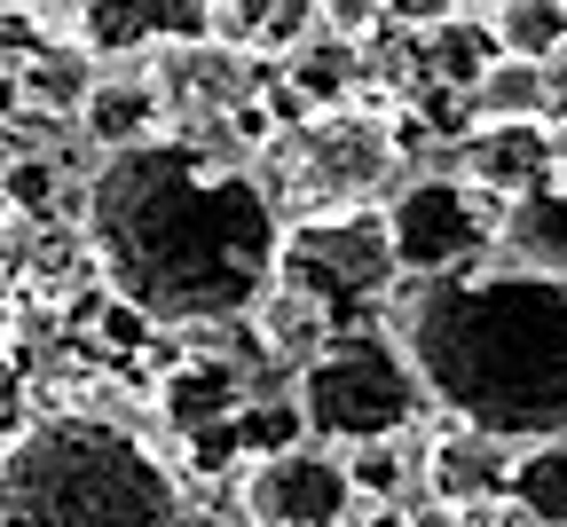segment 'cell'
Listing matches in <instances>:
<instances>
[{
  "label": "cell",
  "instance_id": "obj_1",
  "mask_svg": "<svg viewBox=\"0 0 567 527\" xmlns=\"http://www.w3.org/2000/svg\"><path fill=\"white\" fill-rule=\"evenodd\" d=\"M80 229L126 308H142L158 331H205L245 323L252 299L276 283L284 205L237 149L166 126L95 158L80 189Z\"/></svg>",
  "mask_w": 567,
  "mask_h": 527
},
{
  "label": "cell",
  "instance_id": "obj_2",
  "mask_svg": "<svg viewBox=\"0 0 567 527\" xmlns=\"http://www.w3.org/2000/svg\"><path fill=\"white\" fill-rule=\"evenodd\" d=\"M425 402L496 441L567 433V283L520 260L402 276L394 323Z\"/></svg>",
  "mask_w": 567,
  "mask_h": 527
},
{
  "label": "cell",
  "instance_id": "obj_3",
  "mask_svg": "<svg viewBox=\"0 0 567 527\" xmlns=\"http://www.w3.org/2000/svg\"><path fill=\"white\" fill-rule=\"evenodd\" d=\"M182 473L118 417L55 410L0 448V527H182Z\"/></svg>",
  "mask_w": 567,
  "mask_h": 527
},
{
  "label": "cell",
  "instance_id": "obj_4",
  "mask_svg": "<svg viewBox=\"0 0 567 527\" xmlns=\"http://www.w3.org/2000/svg\"><path fill=\"white\" fill-rule=\"evenodd\" d=\"M394 174H402V142H394V118H379L371 103H339V111H308L300 126H276L260 166L284 220L379 205Z\"/></svg>",
  "mask_w": 567,
  "mask_h": 527
},
{
  "label": "cell",
  "instance_id": "obj_5",
  "mask_svg": "<svg viewBox=\"0 0 567 527\" xmlns=\"http://www.w3.org/2000/svg\"><path fill=\"white\" fill-rule=\"evenodd\" d=\"M292 402L308 417V441L354 448V441H394L425 417V386L386 323H347L331 331L300 370H292Z\"/></svg>",
  "mask_w": 567,
  "mask_h": 527
},
{
  "label": "cell",
  "instance_id": "obj_6",
  "mask_svg": "<svg viewBox=\"0 0 567 527\" xmlns=\"http://www.w3.org/2000/svg\"><path fill=\"white\" fill-rule=\"evenodd\" d=\"M276 276L300 283L308 299H323V316L347 323H379V308L394 299L402 268L386 245V205H354V213H316V220H284V252Z\"/></svg>",
  "mask_w": 567,
  "mask_h": 527
},
{
  "label": "cell",
  "instance_id": "obj_7",
  "mask_svg": "<svg viewBox=\"0 0 567 527\" xmlns=\"http://www.w3.org/2000/svg\"><path fill=\"white\" fill-rule=\"evenodd\" d=\"M505 205L481 197L465 174H417L386 197V245L402 276H457L496 252Z\"/></svg>",
  "mask_w": 567,
  "mask_h": 527
},
{
  "label": "cell",
  "instance_id": "obj_8",
  "mask_svg": "<svg viewBox=\"0 0 567 527\" xmlns=\"http://www.w3.org/2000/svg\"><path fill=\"white\" fill-rule=\"evenodd\" d=\"M237 504L252 527H347L354 512V480H347V457L331 441H292L276 457H252L237 465Z\"/></svg>",
  "mask_w": 567,
  "mask_h": 527
},
{
  "label": "cell",
  "instance_id": "obj_9",
  "mask_svg": "<svg viewBox=\"0 0 567 527\" xmlns=\"http://www.w3.org/2000/svg\"><path fill=\"white\" fill-rule=\"evenodd\" d=\"M450 174H465L496 205H513L551 182V126L544 118H481L450 142Z\"/></svg>",
  "mask_w": 567,
  "mask_h": 527
},
{
  "label": "cell",
  "instance_id": "obj_10",
  "mask_svg": "<svg viewBox=\"0 0 567 527\" xmlns=\"http://www.w3.org/2000/svg\"><path fill=\"white\" fill-rule=\"evenodd\" d=\"M513 457H520V441H496V433L450 417L442 441L425 448V488H434V504H450V512L505 504V488H513Z\"/></svg>",
  "mask_w": 567,
  "mask_h": 527
},
{
  "label": "cell",
  "instance_id": "obj_11",
  "mask_svg": "<svg viewBox=\"0 0 567 527\" xmlns=\"http://www.w3.org/2000/svg\"><path fill=\"white\" fill-rule=\"evenodd\" d=\"M237 410H245L237 362H221V354H174V362H166V379H158V417H166L182 441L221 433Z\"/></svg>",
  "mask_w": 567,
  "mask_h": 527
},
{
  "label": "cell",
  "instance_id": "obj_12",
  "mask_svg": "<svg viewBox=\"0 0 567 527\" xmlns=\"http://www.w3.org/2000/svg\"><path fill=\"white\" fill-rule=\"evenodd\" d=\"M205 32V0H87L80 40L95 55H142L166 40H197Z\"/></svg>",
  "mask_w": 567,
  "mask_h": 527
},
{
  "label": "cell",
  "instance_id": "obj_13",
  "mask_svg": "<svg viewBox=\"0 0 567 527\" xmlns=\"http://www.w3.org/2000/svg\"><path fill=\"white\" fill-rule=\"evenodd\" d=\"M284 87H292L308 111H339V103H363V40H347L331 24H316L300 48L276 55Z\"/></svg>",
  "mask_w": 567,
  "mask_h": 527
},
{
  "label": "cell",
  "instance_id": "obj_14",
  "mask_svg": "<svg viewBox=\"0 0 567 527\" xmlns=\"http://www.w3.org/2000/svg\"><path fill=\"white\" fill-rule=\"evenodd\" d=\"M71 126H80V134L95 142V158H103V149H126V142L166 134V103H158V87L142 80V71H103Z\"/></svg>",
  "mask_w": 567,
  "mask_h": 527
},
{
  "label": "cell",
  "instance_id": "obj_15",
  "mask_svg": "<svg viewBox=\"0 0 567 527\" xmlns=\"http://www.w3.org/2000/svg\"><path fill=\"white\" fill-rule=\"evenodd\" d=\"M205 32L260 63V55H284L316 32V0H205Z\"/></svg>",
  "mask_w": 567,
  "mask_h": 527
},
{
  "label": "cell",
  "instance_id": "obj_16",
  "mask_svg": "<svg viewBox=\"0 0 567 527\" xmlns=\"http://www.w3.org/2000/svg\"><path fill=\"white\" fill-rule=\"evenodd\" d=\"M496 260H520V268H544L567 283V197L544 182L528 197L505 205V229H496Z\"/></svg>",
  "mask_w": 567,
  "mask_h": 527
},
{
  "label": "cell",
  "instance_id": "obj_17",
  "mask_svg": "<svg viewBox=\"0 0 567 527\" xmlns=\"http://www.w3.org/2000/svg\"><path fill=\"white\" fill-rule=\"evenodd\" d=\"M245 323H252V339H260L276 362H292V370H300V362H308V354L339 331V323L323 316V299H308L300 283H284V276L252 299V316H245Z\"/></svg>",
  "mask_w": 567,
  "mask_h": 527
},
{
  "label": "cell",
  "instance_id": "obj_18",
  "mask_svg": "<svg viewBox=\"0 0 567 527\" xmlns=\"http://www.w3.org/2000/svg\"><path fill=\"white\" fill-rule=\"evenodd\" d=\"M103 80V55L87 40H55V48H32L24 71H17V95H32V111L48 118H80L87 87Z\"/></svg>",
  "mask_w": 567,
  "mask_h": 527
},
{
  "label": "cell",
  "instance_id": "obj_19",
  "mask_svg": "<svg viewBox=\"0 0 567 527\" xmlns=\"http://www.w3.org/2000/svg\"><path fill=\"white\" fill-rule=\"evenodd\" d=\"M505 55L496 48V24L488 17H450V24H434V32H417V80H442V87H473L481 71Z\"/></svg>",
  "mask_w": 567,
  "mask_h": 527
},
{
  "label": "cell",
  "instance_id": "obj_20",
  "mask_svg": "<svg viewBox=\"0 0 567 527\" xmlns=\"http://www.w3.org/2000/svg\"><path fill=\"white\" fill-rule=\"evenodd\" d=\"M505 504H513L528 527H567V433L520 448V457H513V488H505Z\"/></svg>",
  "mask_w": 567,
  "mask_h": 527
},
{
  "label": "cell",
  "instance_id": "obj_21",
  "mask_svg": "<svg viewBox=\"0 0 567 527\" xmlns=\"http://www.w3.org/2000/svg\"><path fill=\"white\" fill-rule=\"evenodd\" d=\"M465 95H473V126H481V118H544V111H551V63L496 55Z\"/></svg>",
  "mask_w": 567,
  "mask_h": 527
},
{
  "label": "cell",
  "instance_id": "obj_22",
  "mask_svg": "<svg viewBox=\"0 0 567 527\" xmlns=\"http://www.w3.org/2000/svg\"><path fill=\"white\" fill-rule=\"evenodd\" d=\"M488 24H496V48L505 55H528V63L567 55V0H496Z\"/></svg>",
  "mask_w": 567,
  "mask_h": 527
},
{
  "label": "cell",
  "instance_id": "obj_23",
  "mask_svg": "<svg viewBox=\"0 0 567 527\" xmlns=\"http://www.w3.org/2000/svg\"><path fill=\"white\" fill-rule=\"evenodd\" d=\"M339 457H347L354 496H394V488L410 480V465H402V433H394V441H354V448H339Z\"/></svg>",
  "mask_w": 567,
  "mask_h": 527
},
{
  "label": "cell",
  "instance_id": "obj_24",
  "mask_svg": "<svg viewBox=\"0 0 567 527\" xmlns=\"http://www.w3.org/2000/svg\"><path fill=\"white\" fill-rule=\"evenodd\" d=\"M0 197H9L17 213H48L55 166H48V158H9V166H0Z\"/></svg>",
  "mask_w": 567,
  "mask_h": 527
},
{
  "label": "cell",
  "instance_id": "obj_25",
  "mask_svg": "<svg viewBox=\"0 0 567 527\" xmlns=\"http://www.w3.org/2000/svg\"><path fill=\"white\" fill-rule=\"evenodd\" d=\"M465 9V0H386V24L394 32H434V24H450Z\"/></svg>",
  "mask_w": 567,
  "mask_h": 527
},
{
  "label": "cell",
  "instance_id": "obj_26",
  "mask_svg": "<svg viewBox=\"0 0 567 527\" xmlns=\"http://www.w3.org/2000/svg\"><path fill=\"white\" fill-rule=\"evenodd\" d=\"M17 410H24V370H17V354L0 347V433L17 425Z\"/></svg>",
  "mask_w": 567,
  "mask_h": 527
},
{
  "label": "cell",
  "instance_id": "obj_27",
  "mask_svg": "<svg viewBox=\"0 0 567 527\" xmlns=\"http://www.w3.org/2000/svg\"><path fill=\"white\" fill-rule=\"evenodd\" d=\"M551 189L567 197V134H551Z\"/></svg>",
  "mask_w": 567,
  "mask_h": 527
},
{
  "label": "cell",
  "instance_id": "obj_28",
  "mask_svg": "<svg viewBox=\"0 0 567 527\" xmlns=\"http://www.w3.org/2000/svg\"><path fill=\"white\" fill-rule=\"evenodd\" d=\"M80 9H87V0H80Z\"/></svg>",
  "mask_w": 567,
  "mask_h": 527
}]
</instances>
